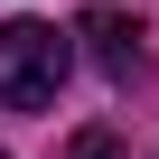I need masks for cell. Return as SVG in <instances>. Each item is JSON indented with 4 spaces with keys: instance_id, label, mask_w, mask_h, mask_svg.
I'll return each instance as SVG.
<instances>
[{
    "instance_id": "obj_3",
    "label": "cell",
    "mask_w": 159,
    "mask_h": 159,
    "mask_svg": "<svg viewBox=\"0 0 159 159\" xmlns=\"http://www.w3.org/2000/svg\"><path fill=\"white\" fill-rule=\"evenodd\" d=\"M66 159H131V150H122V131H103V122H94V131H75V150H66Z\"/></svg>"
},
{
    "instance_id": "obj_2",
    "label": "cell",
    "mask_w": 159,
    "mask_h": 159,
    "mask_svg": "<svg viewBox=\"0 0 159 159\" xmlns=\"http://www.w3.org/2000/svg\"><path fill=\"white\" fill-rule=\"evenodd\" d=\"M75 38L94 47V66L112 75V84H131V75H140V19H122V10H84V19H75Z\"/></svg>"
},
{
    "instance_id": "obj_1",
    "label": "cell",
    "mask_w": 159,
    "mask_h": 159,
    "mask_svg": "<svg viewBox=\"0 0 159 159\" xmlns=\"http://www.w3.org/2000/svg\"><path fill=\"white\" fill-rule=\"evenodd\" d=\"M66 38L47 28V19H10L0 28V103L10 112H38V103H56V84H66Z\"/></svg>"
}]
</instances>
